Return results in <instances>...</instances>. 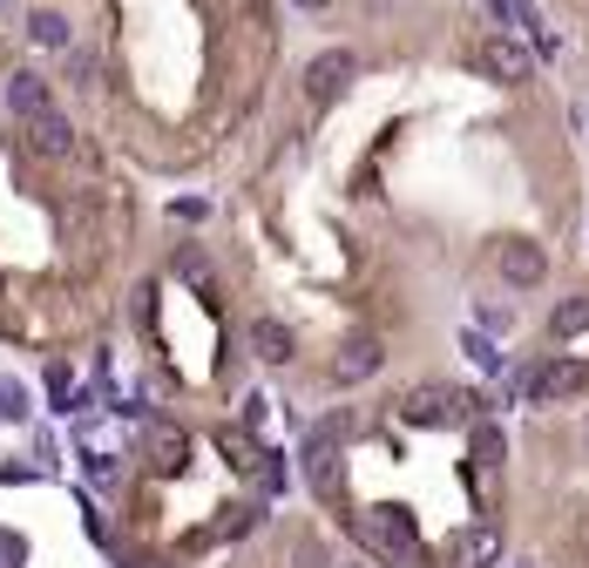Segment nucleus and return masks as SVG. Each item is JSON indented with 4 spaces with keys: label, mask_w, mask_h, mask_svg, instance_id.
Segmentation results:
<instances>
[{
    "label": "nucleus",
    "mask_w": 589,
    "mask_h": 568,
    "mask_svg": "<svg viewBox=\"0 0 589 568\" xmlns=\"http://www.w3.org/2000/svg\"><path fill=\"white\" fill-rule=\"evenodd\" d=\"M352 535H360L366 555H380V561H393V568H420V521H414L400 501L366 508L360 521H352Z\"/></svg>",
    "instance_id": "1"
},
{
    "label": "nucleus",
    "mask_w": 589,
    "mask_h": 568,
    "mask_svg": "<svg viewBox=\"0 0 589 568\" xmlns=\"http://www.w3.org/2000/svg\"><path fill=\"white\" fill-rule=\"evenodd\" d=\"M467 413H482L475 393H454V386H414L400 399V420L407 427H461Z\"/></svg>",
    "instance_id": "2"
},
{
    "label": "nucleus",
    "mask_w": 589,
    "mask_h": 568,
    "mask_svg": "<svg viewBox=\"0 0 589 568\" xmlns=\"http://www.w3.org/2000/svg\"><path fill=\"white\" fill-rule=\"evenodd\" d=\"M339 440H346V420H326V427H312V433H305V487H312L319 501H332V495H339V480H346Z\"/></svg>",
    "instance_id": "3"
},
{
    "label": "nucleus",
    "mask_w": 589,
    "mask_h": 568,
    "mask_svg": "<svg viewBox=\"0 0 589 568\" xmlns=\"http://www.w3.org/2000/svg\"><path fill=\"white\" fill-rule=\"evenodd\" d=\"M582 379H589L582 359H542L535 373H522V399H529V406H556V399L582 393Z\"/></svg>",
    "instance_id": "4"
},
{
    "label": "nucleus",
    "mask_w": 589,
    "mask_h": 568,
    "mask_svg": "<svg viewBox=\"0 0 589 568\" xmlns=\"http://www.w3.org/2000/svg\"><path fill=\"white\" fill-rule=\"evenodd\" d=\"M352 75H360V55H352V48H326V55L305 61V95L312 102H339L352 89Z\"/></svg>",
    "instance_id": "5"
},
{
    "label": "nucleus",
    "mask_w": 589,
    "mask_h": 568,
    "mask_svg": "<svg viewBox=\"0 0 589 568\" xmlns=\"http://www.w3.org/2000/svg\"><path fill=\"white\" fill-rule=\"evenodd\" d=\"M475 68L488 81H508V89H516V81H529V48H522V41H508V34H488L475 48Z\"/></svg>",
    "instance_id": "6"
},
{
    "label": "nucleus",
    "mask_w": 589,
    "mask_h": 568,
    "mask_svg": "<svg viewBox=\"0 0 589 568\" xmlns=\"http://www.w3.org/2000/svg\"><path fill=\"white\" fill-rule=\"evenodd\" d=\"M501 561V527L482 521V527H461L454 548H448V568H495Z\"/></svg>",
    "instance_id": "7"
},
{
    "label": "nucleus",
    "mask_w": 589,
    "mask_h": 568,
    "mask_svg": "<svg viewBox=\"0 0 589 568\" xmlns=\"http://www.w3.org/2000/svg\"><path fill=\"white\" fill-rule=\"evenodd\" d=\"M501 277L516 284V292H529V284H542V277H548V251H542V243H529V237L501 243Z\"/></svg>",
    "instance_id": "8"
},
{
    "label": "nucleus",
    "mask_w": 589,
    "mask_h": 568,
    "mask_svg": "<svg viewBox=\"0 0 589 568\" xmlns=\"http://www.w3.org/2000/svg\"><path fill=\"white\" fill-rule=\"evenodd\" d=\"M380 365H386V345H380V339H346L339 359H332V379H339V386H360V379L380 373Z\"/></svg>",
    "instance_id": "9"
},
{
    "label": "nucleus",
    "mask_w": 589,
    "mask_h": 568,
    "mask_svg": "<svg viewBox=\"0 0 589 568\" xmlns=\"http://www.w3.org/2000/svg\"><path fill=\"white\" fill-rule=\"evenodd\" d=\"M27 143H34V156H68L75 149V122L61 109H42V115L27 122Z\"/></svg>",
    "instance_id": "10"
},
{
    "label": "nucleus",
    "mask_w": 589,
    "mask_h": 568,
    "mask_svg": "<svg viewBox=\"0 0 589 568\" xmlns=\"http://www.w3.org/2000/svg\"><path fill=\"white\" fill-rule=\"evenodd\" d=\"M251 352H258L264 365H285V359L298 352L292 325H285V318H251Z\"/></svg>",
    "instance_id": "11"
},
{
    "label": "nucleus",
    "mask_w": 589,
    "mask_h": 568,
    "mask_svg": "<svg viewBox=\"0 0 589 568\" xmlns=\"http://www.w3.org/2000/svg\"><path fill=\"white\" fill-rule=\"evenodd\" d=\"M8 109L14 115H42V109H55V95H48V81L42 75H34V68H21V75H8Z\"/></svg>",
    "instance_id": "12"
},
{
    "label": "nucleus",
    "mask_w": 589,
    "mask_h": 568,
    "mask_svg": "<svg viewBox=\"0 0 589 568\" xmlns=\"http://www.w3.org/2000/svg\"><path fill=\"white\" fill-rule=\"evenodd\" d=\"M149 461H156V474H183V467H190V440H183L177 427L156 420V427H149Z\"/></svg>",
    "instance_id": "13"
},
{
    "label": "nucleus",
    "mask_w": 589,
    "mask_h": 568,
    "mask_svg": "<svg viewBox=\"0 0 589 568\" xmlns=\"http://www.w3.org/2000/svg\"><path fill=\"white\" fill-rule=\"evenodd\" d=\"M27 41H34V48H48V55H68V48H75L68 14H55V8H34V14H27Z\"/></svg>",
    "instance_id": "14"
},
{
    "label": "nucleus",
    "mask_w": 589,
    "mask_h": 568,
    "mask_svg": "<svg viewBox=\"0 0 589 568\" xmlns=\"http://www.w3.org/2000/svg\"><path fill=\"white\" fill-rule=\"evenodd\" d=\"M501 454H508L501 427H495V420H475V446H467V461H475L482 474H495V467H501Z\"/></svg>",
    "instance_id": "15"
},
{
    "label": "nucleus",
    "mask_w": 589,
    "mask_h": 568,
    "mask_svg": "<svg viewBox=\"0 0 589 568\" xmlns=\"http://www.w3.org/2000/svg\"><path fill=\"white\" fill-rule=\"evenodd\" d=\"M548 332H556V339L589 332V298H563V305H556V318H548Z\"/></svg>",
    "instance_id": "16"
},
{
    "label": "nucleus",
    "mask_w": 589,
    "mask_h": 568,
    "mask_svg": "<svg viewBox=\"0 0 589 568\" xmlns=\"http://www.w3.org/2000/svg\"><path fill=\"white\" fill-rule=\"evenodd\" d=\"M34 406H27V386L21 379H0V420H27Z\"/></svg>",
    "instance_id": "17"
},
{
    "label": "nucleus",
    "mask_w": 589,
    "mask_h": 568,
    "mask_svg": "<svg viewBox=\"0 0 589 568\" xmlns=\"http://www.w3.org/2000/svg\"><path fill=\"white\" fill-rule=\"evenodd\" d=\"M461 352H467V359H475V365H482V373H501V352H495L488 339H475V332H467V339H461Z\"/></svg>",
    "instance_id": "18"
},
{
    "label": "nucleus",
    "mask_w": 589,
    "mask_h": 568,
    "mask_svg": "<svg viewBox=\"0 0 589 568\" xmlns=\"http://www.w3.org/2000/svg\"><path fill=\"white\" fill-rule=\"evenodd\" d=\"M170 217H177V224H204V217H211V203H196V196H183V203H170Z\"/></svg>",
    "instance_id": "19"
},
{
    "label": "nucleus",
    "mask_w": 589,
    "mask_h": 568,
    "mask_svg": "<svg viewBox=\"0 0 589 568\" xmlns=\"http://www.w3.org/2000/svg\"><path fill=\"white\" fill-rule=\"evenodd\" d=\"M115 474H123V467H115L109 454H89V480H95V487H115Z\"/></svg>",
    "instance_id": "20"
},
{
    "label": "nucleus",
    "mask_w": 589,
    "mask_h": 568,
    "mask_svg": "<svg viewBox=\"0 0 589 568\" xmlns=\"http://www.w3.org/2000/svg\"><path fill=\"white\" fill-rule=\"evenodd\" d=\"M292 8H326V0H292Z\"/></svg>",
    "instance_id": "21"
},
{
    "label": "nucleus",
    "mask_w": 589,
    "mask_h": 568,
    "mask_svg": "<svg viewBox=\"0 0 589 568\" xmlns=\"http://www.w3.org/2000/svg\"><path fill=\"white\" fill-rule=\"evenodd\" d=\"M346 568H366V561H346Z\"/></svg>",
    "instance_id": "22"
},
{
    "label": "nucleus",
    "mask_w": 589,
    "mask_h": 568,
    "mask_svg": "<svg viewBox=\"0 0 589 568\" xmlns=\"http://www.w3.org/2000/svg\"><path fill=\"white\" fill-rule=\"evenodd\" d=\"M582 440H589V427H582Z\"/></svg>",
    "instance_id": "23"
},
{
    "label": "nucleus",
    "mask_w": 589,
    "mask_h": 568,
    "mask_svg": "<svg viewBox=\"0 0 589 568\" xmlns=\"http://www.w3.org/2000/svg\"><path fill=\"white\" fill-rule=\"evenodd\" d=\"M582 115H589V109H582ZM582 115H576V122H582Z\"/></svg>",
    "instance_id": "24"
}]
</instances>
